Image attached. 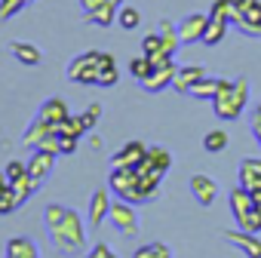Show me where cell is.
Masks as SVG:
<instances>
[{"label":"cell","instance_id":"1","mask_svg":"<svg viewBox=\"0 0 261 258\" xmlns=\"http://www.w3.org/2000/svg\"><path fill=\"white\" fill-rule=\"evenodd\" d=\"M46 230H49V237H53L59 252L74 255V252H80L86 246V230H83V218H80L77 209H65V215L56 224H49Z\"/></svg>","mask_w":261,"mask_h":258},{"label":"cell","instance_id":"2","mask_svg":"<svg viewBox=\"0 0 261 258\" xmlns=\"http://www.w3.org/2000/svg\"><path fill=\"white\" fill-rule=\"evenodd\" d=\"M249 101V83L246 80H221L215 98H212V108L221 120H237L243 114Z\"/></svg>","mask_w":261,"mask_h":258},{"label":"cell","instance_id":"3","mask_svg":"<svg viewBox=\"0 0 261 258\" xmlns=\"http://www.w3.org/2000/svg\"><path fill=\"white\" fill-rule=\"evenodd\" d=\"M230 22L252 37H261V0H233Z\"/></svg>","mask_w":261,"mask_h":258},{"label":"cell","instance_id":"4","mask_svg":"<svg viewBox=\"0 0 261 258\" xmlns=\"http://www.w3.org/2000/svg\"><path fill=\"white\" fill-rule=\"evenodd\" d=\"M111 188L120 200L126 203H148L145 200V191L139 185V175L136 169H111Z\"/></svg>","mask_w":261,"mask_h":258},{"label":"cell","instance_id":"5","mask_svg":"<svg viewBox=\"0 0 261 258\" xmlns=\"http://www.w3.org/2000/svg\"><path fill=\"white\" fill-rule=\"evenodd\" d=\"M108 218H111V224H114L123 237H136V234H139V212H136V203L114 200Z\"/></svg>","mask_w":261,"mask_h":258},{"label":"cell","instance_id":"6","mask_svg":"<svg viewBox=\"0 0 261 258\" xmlns=\"http://www.w3.org/2000/svg\"><path fill=\"white\" fill-rule=\"evenodd\" d=\"M68 80L74 83H98V49L80 53L68 65Z\"/></svg>","mask_w":261,"mask_h":258},{"label":"cell","instance_id":"7","mask_svg":"<svg viewBox=\"0 0 261 258\" xmlns=\"http://www.w3.org/2000/svg\"><path fill=\"white\" fill-rule=\"evenodd\" d=\"M148 154V145L142 142H126L114 157H111V169H136Z\"/></svg>","mask_w":261,"mask_h":258},{"label":"cell","instance_id":"8","mask_svg":"<svg viewBox=\"0 0 261 258\" xmlns=\"http://www.w3.org/2000/svg\"><path fill=\"white\" fill-rule=\"evenodd\" d=\"M206 25H209V16H203V13H191V16H185L181 25H178V37H181V43H203Z\"/></svg>","mask_w":261,"mask_h":258},{"label":"cell","instance_id":"9","mask_svg":"<svg viewBox=\"0 0 261 258\" xmlns=\"http://www.w3.org/2000/svg\"><path fill=\"white\" fill-rule=\"evenodd\" d=\"M53 166H56V154H46V151H34V154H31V160H28V175H31L34 191L49 178Z\"/></svg>","mask_w":261,"mask_h":258},{"label":"cell","instance_id":"10","mask_svg":"<svg viewBox=\"0 0 261 258\" xmlns=\"http://www.w3.org/2000/svg\"><path fill=\"white\" fill-rule=\"evenodd\" d=\"M175 62H166V65H160V68H154L145 80H139L142 83V89H148V92H163L166 86H172V80H175Z\"/></svg>","mask_w":261,"mask_h":258},{"label":"cell","instance_id":"11","mask_svg":"<svg viewBox=\"0 0 261 258\" xmlns=\"http://www.w3.org/2000/svg\"><path fill=\"white\" fill-rule=\"evenodd\" d=\"M224 240H227V243H233V246H237L240 252H246L249 258H261V240H258L255 234H249V230H243V227H240V230H227V234H224Z\"/></svg>","mask_w":261,"mask_h":258},{"label":"cell","instance_id":"12","mask_svg":"<svg viewBox=\"0 0 261 258\" xmlns=\"http://www.w3.org/2000/svg\"><path fill=\"white\" fill-rule=\"evenodd\" d=\"M4 258H40V249L31 237H10L7 249H4Z\"/></svg>","mask_w":261,"mask_h":258},{"label":"cell","instance_id":"13","mask_svg":"<svg viewBox=\"0 0 261 258\" xmlns=\"http://www.w3.org/2000/svg\"><path fill=\"white\" fill-rule=\"evenodd\" d=\"M240 188H246L249 194L261 191V160H243L240 163Z\"/></svg>","mask_w":261,"mask_h":258},{"label":"cell","instance_id":"14","mask_svg":"<svg viewBox=\"0 0 261 258\" xmlns=\"http://www.w3.org/2000/svg\"><path fill=\"white\" fill-rule=\"evenodd\" d=\"M203 77H206V71H203L200 65H185V68H178V71H175L172 86H175V92L188 95V92H191V86H194L197 80H203Z\"/></svg>","mask_w":261,"mask_h":258},{"label":"cell","instance_id":"15","mask_svg":"<svg viewBox=\"0 0 261 258\" xmlns=\"http://www.w3.org/2000/svg\"><path fill=\"white\" fill-rule=\"evenodd\" d=\"M191 194L200 200V206H212L218 188H215V182L209 175H191Z\"/></svg>","mask_w":261,"mask_h":258},{"label":"cell","instance_id":"16","mask_svg":"<svg viewBox=\"0 0 261 258\" xmlns=\"http://www.w3.org/2000/svg\"><path fill=\"white\" fill-rule=\"evenodd\" d=\"M111 197H108V191L101 188V191H95L92 197H89V224L92 227H98L105 218H108V212H111Z\"/></svg>","mask_w":261,"mask_h":258},{"label":"cell","instance_id":"17","mask_svg":"<svg viewBox=\"0 0 261 258\" xmlns=\"http://www.w3.org/2000/svg\"><path fill=\"white\" fill-rule=\"evenodd\" d=\"M230 209H233V218H237V224H240L246 215L255 212V197H252L246 188H233V191H230Z\"/></svg>","mask_w":261,"mask_h":258},{"label":"cell","instance_id":"18","mask_svg":"<svg viewBox=\"0 0 261 258\" xmlns=\"http://www.w3.org/2000/svg\"><path fill=\"white\" fill-rule=\"evenodd\" d=\"M53 133H56V126H53L49 120H43V117H34V123H31V126L25 129L22 142H25V145H28V148L34 151V148H37V145H40V142H43L46 136H53Z\"/></svg>","mask_w":261,"mask_h":258},{"label":"cell","instance_id":"19","mask_svg":"<svg viewBox=\"0 0 261 258\" xmlns=\"http://www.w3.org/2000/svg\"><path fill=\"white\" fill-rule=\"evenodd\" d=\"M37 117H43V120H49V123L56 126V123H62V120L71 117V114H68V101L59 98V95H53V98H46V101L40 105V114H37Z\"/></svg>","mask_w":261,"mask_h":258},{"label":"cell","instance_id":"20","mask_svg":"<svg viewBox=\"0 0 261 258\" xmlns=\"http://www.w3.org/2000/svg\"><path fill=\"white\" fill-rule=\"evenodd\" d=\"M10 53L22 62V65H28V68H34V65H40V59H43V53L34 46V43H25V40H16V43H10Z\"/></svg>","mask_w":261,"mask_h":258},{"label":"cell","instance_id":"21","mask_svg":"<svg viewBox=\"0 0 261 258\" xmlns=\"http://www.w3.org/2000/svg\"><path fill=\"white\" fill-rule=\"evenodd\" d=\"M218 86H221V77H203V80H197V83L191 86V92H188V95L212 101V98H215V92H218Z\"/></svg>","mask_w":261,"mask_h":258},{"label":"cell","instance_id":"22","mask_svg":"<svg viewBox=\"0 0 261 258\" xmlns=\"http://www.w3.org/2000/svg\"><path fill=\"white\" fill-rule=\"evenodd\" d=\"M160 37H163V53H166V56H175V49H178L181 37H178V28H175L169 19H163V22H160Z\"/></svg>","mask_w":261,"mask_h":258},{"label":"cell","instance_id":"23","mask_svg":"<svg viewBox=\"0 0 261 258\" xmlns=\"http://www.w3.org/2000/svg\"><path fill=\"white\" fill-rule=\"evenodd\" d=\"M224 31H227V22H224V19H212V16H209V25H206L203 43H206V46H218V43L224 40Z\"/></svg>","mask_w":261,"mask_h":258},{"label":"cell","instance_id":"24","mask_svg":"<svg viewBox=\"0 0 261 258\" xmlns=\"http://www.w3.org/2000/svg\"><path fill=\"white\" fill-rule=\"evenodd\" d=\"M86 19H89L92 25L108 28V25H114V19H117V7H114V4H101V7H98V10H92Z\"/></svg>","mask_w":261,"mask_h":258},{"label":"cell","instance_id":"25","mask_svg":"<svg viewBox=\"0 0 261 258\" xmlns=\"http://www.w3.org/2000/svg\"><path fill=\"white\" fill-rule=\"evenodd\" d=\"M139 22H142V13L136 10V7H120L117 10V25L120 28H126V31H133V28H139Z\"/></svg>","mask_w":261,"mask_h":258},{"label":"cell","instance_id":"26","mask_svg":"<svg viewBox=\"0 0 261 258\" xmlns=\"http://www.w3.org/2000/svg\"><path fill=\"white\" fill-rule=\"evenodd\" d=\"M145 160H148L154 169H160V172H169V166H172V157H169L166 148H148Z\"/></svg>","mask_w":261,"mask_h":258},{"label":"cell","instance_id":"27","mask_svg":"<svg viewBox=\"0 0 261 258\" xmlns=\"http://www.w3.org/2000/svg\"><path fill=\"white\" fill-rule=\"evenodd\" d=\"M56 133H59V136H74V139H80V136L86 133V126H83V120H80V114H77V117H68V120L56 123Z\"/></svg>","mask_w":261,"mask_h":258},{"label":"cell","instance_id":"28","mask_svg":"<svg viewBox=\"0 0 261 258\" xmlns=\"http://www.w3.org/2000/svg\"><path fill=\"white\" fill-rule=\"evenodd\" d=\"M224 148H227V133H224V129H212V133H206V139H203V151L218 154V151H224Z\"/></svg>","mask_w":261,"mask_h":258},{"label":"cell","instance_id":"29","mask_svg":"<svg viewBox=\"0 0 261 258\" xmlns=\"http://www.w3.org/2000/svg\"><path fill=\"white\" fill-rule=\"evenodd\" d=\"M136 258H172V252L163 243H148V246L136 249Z\"/></svg>","mask_w":261,"mask_h":258},{"label":"cell","instance_id":"30","mask_svg":"<svg viewBox=\"0 0 261 258\" xmlns=\"http://www.w3.org/2000/svg\"><path fill=\"white\" fill-rule=\"evenodd\" d=\"M151 71H154V65H151V59H148L145 53H142L139 59H133V62H129V74H133L136 80H145Z\"/></svg>","mask_w":261,"mask_h":258},{"label":"cell","instance_id":"31","mask_svg":"<svg viewBox=\"0 0 261 258\" xmlns=\"http://www.w3.org/2000/svg\"><path fill=\"white\" fill-rule=\"evenodd\" d=\"M31 0H0V19H13L16 13H22Z\"/></svg>","mask_w":261,"mask_h":258},{"label":"cell","instance_id":"32","mask_svg":"<svg viewBox=\"0 0 261 258\" xmlns=\"http://www.w3.org/2000/svg\"><path fill=\"white\" fill-rule=\"evenodd\" d=\"M209 16H212V19H224V22H230V16H233V0H215L212 10H209Z\"/></svg>","mask_w":261,"mask_h":258},{"label":"cell","instance_id":"33","mask_svg":"<svg viewBox=\"0 0 261 258\" xmlns=\"http://www.w3.org/2000/svg\"><path fill=\"white\" fill-rule=\"evenodd\" d=\"M142 53H145V56L163 53V37H160V31H154V34H148V37L142 40Z\"/></svg>","mask_w":261,"mask_h":258},{"label":"cell","instance_id":"34","mask_svg":"<svg viewBox=\"0 0 261 258\" xmlns=\"http://www.w3.org/2000/svg\"><path fill=\"white\" fill-rule=\"evenodd\" d=\"M120 74H117V65H108V68H98V83L95 86H117Z\"/></svg>","mask_w":261,"mask_h":258},{"label":"cell","instance_id":"35","mask_svg":"<svg viewBox=\"0 0 261 258\" xmlns=\"http://www.w3.org/2000/svg\"><path fill=\"white\" fill-rule=\"evenodd\" d=\"M98 117H101V105H89V108L80 114V120H83V126H86V133L98 123Z\"/></svg>","mask_w":261,"mask_h":258},{"label":"cell","instance_id":"36","mask_svg":"<svg viewBox=\"0 0 261 258\" xmlns=\"http://www.w3.org/2000/svg\"><path fill=\"white\" fill-rule=\"evenodd\" d=\"M34 151H46V154H56V157H59V154H62V145H59V133L46 136V139H43V142H40Z\"/></svg>","mask_w":261,"mask_h":258},{"label":"cell","instance_id":"37","mask_svg":"<svg viewBox=\"0 0 261 258\" xmlns=\"http://www.w3.org/2000/svg\"><path fill=\"white\" fill-rule=\"evenodd\" d=\"M16 209H19V203H16L13 188H10L7 194H0V215H10V212H16Z\"/></svg>","mask_w":261,"mask_h":258},{"label":"cell","instance_id":"38","mask_svg":"<svg viewBox=\"0 0 261 258\" xmlns=\"http://www.w3.org/2000/svg\"><path fill=\"white\" fill-rule=\"evenodd\" d=\"M62 215H65V206H59V203H49V206H46V212H43V221H46V227H49V224H56Z\"/></svg>","mask_w":261,"mask_h":258},{"label":"cell","instance_id":"39","mask_svg":"<svg viewBox=\"0 0 261 258\" xmlns=\"http://www.w3.org/2000/svg\"><path fill=\"white\" fill-rule=\"evenodd\" d=\"M86 258H117V252L108 246V243H95L92 249H89V255Z\"/></svg>","mask_w":261,"mask_h":258},{"label":"cell","instance_id":"40","mask_svg":"<svg viewBox=\"0 0 261 258\" xmlns=\"http://www.w3.org/2000/svg\"><path fill=\"white\" fill-rule=\"evenodd\" d=\"M59 145H62V154H74L77 151V139L74 136H59Z\"/></svg>","mask_w":261,"mask_h":258},{"label":"cell","instance_id":"41","mask_svg":"<svg viewBox=\"0 0 261 258\" xmlns=\"http://www.w3.org/2000/svg\"><path fill=\"white\" fill-rule=\"evenodd\" d=\"M101 4H108V0H80V7H83V13H86V16H89L92 10H98Z\"/></svg>","mask_w":261,"mask_h":258},{"label":"cell","instance_id":"42","mask_svg":"<svg viewBox=\"0 0 261 258\" xmlns=\"http://www.w3.org/2000/svg\"><path fill=\"white\" fill-rule=\"evenodd\" d=\"M252 133H255V139L261 142V114L255 111V117H252Z\"/></svg>","mask_w":261,"mask_h":258},{"label":"cell","instance_id":"43","mask_svg":"<svg viewBox=\"0 0 261 258\" xmlns=\"http://www.w3.org/2000/svg\"><path fill=\"white\" fill-rule=\"evenodd\" d=\"M10 191V178H7V169H0V194Z\"/></svg>","mask_w":261,"mask_h":258},{"label":"cell","instance_id":"44","mask_svg":"<svg viewBox=\"0 0 261 258\" xmlns=\"http://www.w3.org/2000/svg\"><path fill=\"white\" fill-rule=\"evenodd\" d=\"M108 4H114V7H117V10H120V7H123V4H126V0H108Z\"/></svg>","mask_w":261,"mask_h":258},{"label":"cell","instance_id":"45","mask_svg":"<svg viewBox=\"0 0 261 258\" xmlns=\"http://www.w3.org/2000/svg\"><path fill=\"white\" fill-rule=\"evenodd\" d=\"M255 206H258V215H261V203H255Z\"/></svg>","mask_w":261,"mask_h":258},{"label":"cell","instance_id":"46","mask_svg":"<svg viewBox=\"0 0 261 258\" xmlns=\"http://www.w3.org/2000/svg\"><path fill=\"white\" fill-rule=\"evenodd\" d=\"M258 114H261V105H258Z\"/></svg>","mask_w":261,"mask_h":258}]
</instances>
